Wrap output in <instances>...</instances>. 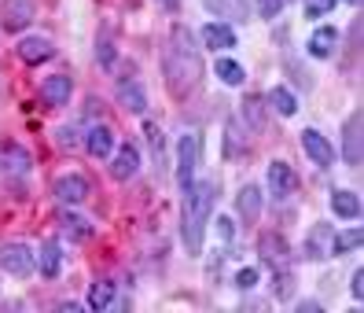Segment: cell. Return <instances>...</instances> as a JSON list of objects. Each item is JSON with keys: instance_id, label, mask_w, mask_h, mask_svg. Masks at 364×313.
Here are the masks:
<instances>
[{"instance_id": "cell-1", "label": "cell", "mask_w": 364, "mask_h": 313, "mask_svg": "<svg viewBox=\"0 0 364 313\" xmlns=\"http://www.w3.org/2000/svg\"><path fill=\"white\" fill-rule=\"evenodd\" d=\"M162 74H166V89L177 100H184L199 85L203 63H199V48H196V33L188 26H173V33H169V45L162 55Z\"/></svg>"}, {"instance_id": "cell-2", "label": "cell", "mask_w": 364, "mask_h": 313, "mask_svg": "<svg viewBox=\"0 0 364 313\" xmlns=\"http://www.w3.org/2000/svg\"><path fill=\"white\" fill-rule=\"evenodd\" d=\"M210 211H213V184L210 181L188 184V196H184V206H181V233H184V247L191 255L203 250V233H206Z\"/></svg>"}, {"instance_id": "cell-3", "label": "cell", "mask_w": 364, "mask_h": 313, "mask_svg": "<svg viewBox=\"0 0 364 313\" xmlns=\"http://www.w3.org/2000/svg\"><path fill=\"white\" fill-rule=\"evenodd\" d=\"M0 269L11 277H30L33 273V250L26 243H4L0 247Z\"/></svg>"}, {"instance_id": "cell-4", "label": "cell", "mask_w": 364, "mask_h": 313, "mask_svg": "<svg viewBox=\"0 0 364 313\" xmlns=\"http://www.w3.org/2000/svg\"><path fill=\"white\" fill-rule=\"evenodd\" d=\"M342 159H346V166H360V111H353L346 118V125H342Z\"/></svg>"}, {"instance_id": "cell-5", "label": "cell", "mask_w": 364, "mask_h": 313, "mask_svg": "<svg viewBox=\"0 0 364 313\" xmlns=\"http://www.w3.org/2000/svg\"><path fill=\"white\" fill-rule=\"evenodd\" d=\"M302 152L313 159V166H331L335 162V148L328 144V137L316 133V129H306L302 133Z\"/></svg>"}, {"instance_id": "cell-6", "label": "cell", "mask_w": 364, "mask_h": 313, "mask_svg": "<svg viewBox=\"0 0 364 313\" xmlns=\"http://www.w3.org/2000/svg\"><path fill=\"white\" fill-rule=\"evenodd\" d=\"M177 155H181V159H177V162H181V166H177V181L188 188V184H191V170H196V159H199V137L184 133L181 144H177Z\"/></svg>"}, {"instance_id": "cell-7", "label": "cell", "mask_w": 364, "mask_h": 313, "mask_svg": "<svg viewBox=\"0 0 364 313\" xmlns=\"http://www.w3.org/2000/svg\"><path fill=\"white\" fill-rule=\"evenodd\" d=\"M89 192H92V188H89V177H81V174H67V177H59L55 181V196L63 199V203H85V199H89Z\"/></svg>"}, {"instance_id": "cell-8", "label": "cell", "mask_w": 364, "mask_h": 313, "mask_svg": "<svg viewBox=\"0 0 364 313\" xmlns=\"http://www.w3.org/2000/svg\"><path fill=\"white\" fill-rule=\"evenodd\" d=\"M210 15L225 18V23H247L250 18V4L247 0H203Z\"/></svg>"}, {"instance_id": "cell-9", "label": "cell", "mask_w": 364, "mask_h": 313, "mask_svg": "<svg viewBox=\"0 0 364 313\" xmlns=\"http://www.w3.org/2000/svg\"><path fill=\"white\" fill-rule=\"evenodd\" d=\"M118 103H122L125 111H133V115H144L147 111V96H144L136 78H122L118 81Z\"/></svg>"}, {"instance_id": "cell-10", "label": "cell", "mask_w": 364, "mask_h": 313, "mask_svg": "<svg viewBox=\"0 0 364 313\" xmlns=\"http://www.w3.org/2000/svg\"><path fill=\"white\" fill-rule=\"evenodd\" d=\"M52 52H55V48H52V41H48V37H23V41H18V59L30 63V67L45 63Z\"/></svg>"}, {"instance_id": "cell-11", "label": "cell", "mask_w": 364, "mask_h": 313, "mask_svg": "<svg viewBox=\"0 0 364 313\" xmlns=\"http://www.w3.org/2000/svg\"><path fill=\"white\" fill-rule=\"evenodd\" d=\"M291 188H294V170L287 162H269V192L276 196V199H284V196H291Z\"/></svg>"}, {"instance_id": "cell-12", "label": "cell", "mask_w": 364, "mask_h": 313, "mask_svg": "<svg viewBox=\"0 0 364 313\" xmlns=\"http://www.w3.org/2000/svg\"><path fill=\"white\" fill-rule=\"evenodd\" d=\"M235 206H240L243 221H258L262 218V188L258 184H243L240 196H235Z\"/></svg>"}, {"instance_id": "cell-13", "label": "cell", "mask_w": 364, "mask_h": 313, "mask_svg": "<svg viewBox=\"0 0 364 313\" xmlns=\"http://www.w3.org/2000/svg\"><path fill=\"white\" fill-rule=\"evenodd\" d=\"M331 240H335V228L331 225H313V233L306 240V250H309V258H331Z\"/></svg>"}, {"instance_id": "cell-14", "label": "cell", "mask_w": 364, "mask_h": 313, "mask_svg": "<svg viewBox=\"0 0 364 313\" xmlns=\"http://www.w3.org/2000/svg\"><path fill=\"white\" fill-rule=\"evenodd\" d=\"M203 45L213 48V52L235 48V33H232L228 23H206V26H203Z\"/></svg>"}, {"instance_id": "cell-15", "label": "cell", "mask_w": 364, "mask_h": 313, "mask_svg": "<svg viewBox=\"0 0 364 313\" xmlns=\"http://www.w3.org/2000/svg\"><path fill=\"white\" fill-rule=\"evenodd\" d=\"M136 166H140L136 144H125V148L114 155V162H111V177H114V181H129V177L136 174Z\"/></svg>"}, {"instance_id": "cell-16", "label": "cell", "mask_w": 364, "mask_h": 313, "mask_svg": "<svg viewBox=\"0 0 364 313\" xmlns=\"http://www.w3.org/2000/svg\"><path fill=\"white\" fill-rule=\"evenodd\" d=\"M41 92H45V100L52 103V107H63V103L70 100V92H74V81H70L67 74L45 78V85H41Z\"/></svg>"}, {"instance_id": "cell-17", "label": "cell", "mask_w": 364, "mask_h": 313, "mask_svg": "<svg viewBox=\"0 0 364 313\" xmlns=\"http://www.w3.org/2000/svg\"><path fill=\"white\" fill-rule=\"evenodd\" d=\"M33 23V4L30 0H8L4 4V26L8 30H23Z\"/></svg>"}, {"instance_id": "cell-18", "label": "cell", "mask_w": 364, "mask_h": 313, "mask_svg": "<svg viewBox=\"0 0 364 313\" xmlns=\"http://www.w3.org/2000/svg\"><path fill=\"white\" fill-rule=\"evenodd\" d=\"M335 45H338V30H335V26H320V30H313V37H309V55L328 59V55L335 52Z\"/></svg>"}, {"instance_id": "cell-19", "label": "cell", "mask_w": 364, "mask_h": 313, "mask_svg": "<svg viewBox=\"0 0 364 313\" xmlns=\"http://www.w3.org/2000/svg\"><path fill=\"white\" fill-rule=\"evenodd\" d=\"M89 152L96 159H107L114 152V133H111V125H96V129L89 133Z\"/></svg>"}, {"instance_id": "cell-20", "label": "cell", "mask_w": 364, "mask_h": 313, "mask_svg": "<svg viewBox=\"0 0 364 313\" xmlns=\"http://www.w3.org/2000/svg\"><path fill=\"white\" fill-rule=\"evenodd\" d=\"M331 211L338 214V218H360V199L353 196V192H342V188H338V192H331Z\"/></svg>"}, {"instance_id": "cell-21", "label": "cell", "mask_w": 364, "mask_h": 313, "mask_svg": "<svg viewBox=\"0 0 364 313\" xmlns=\"http://www.w3.org/2000/svg\"><path fill=\"white\" fill-rule=\"evenodd\" d=\"M114 299H118V287H114L111 280H96V284L89 287V306H92V309L114 306Z\"/></svg>"}, {"instance_id": "cell-22", "label": "cell", "mask_w": 364, "mask_h": 313, "mask_svg": "<svg viewBox=\"0 0 364 313\" xmlns=\"http://www.w3.org/2000/svg\"><path fill=\"white\" fill-rule=\"evenodd\" d=\"M0 166H8V170L26 174V170H30V152H26V148H18V144H8V148L0 152Z\"/></svg>"}, {"instance_id": "cell-23", "label": "cell", "mask_w": 364, "mask_h": 313, "mask_svg": "<svg viewBox=\"0 0 364 313\" xmlns=\"http://www.w3.org/2000/svg\"><path fill=\"white\" fill-rule=\"evenodd\" d=\"M269 107H272L276 115L291 118V115L298 111V100H294V92H291V89H284V85H280V89H272V92H269Z\"/></svg>"}, {"instance_id": "cell-24", "label": "cell", "mask_w": 364, "mask_h": 313, "mask_svg": "<svg viewBox=\"0 0 364 313\" xmlns=\"http://www.w3.org/2000/svg\"><path fill=\"white\" fill-rule=\"evenodd\" d=\"M37 265L45 277H59V265H63V255H59V243H45L37 255Z\"/></svg>"}, {"instance_id": "cell-25", "label": "cell", "mask_w": 364, "mask_h": 313, "mask_svg": "<svg viewBox=\"0 0 364 313\" xmlns=\"http://www.w3.org/2000/svg\"><path fill=\"white\" fill-rule=\"evenodd\" d=\"M262 255H265L272 265H284V262H287V243L276 236V233H265V236H262Z\"/></svg>"}, {"instance_id": "cell-26", "label": "cell", "mask_w": 364, "mask_h": 313, "mask_svg": "<svg viewBox=\"0 0 364 313\" xmlns=\"http://www.w3.org/2000/svg\"><path fill=\"white\" fill-rule=\"evenodd\" d=\"M360 228H346V233H338L335 240H331V255H353V250L360 247Z\"/></svg>"}, {"instance_id": "cell-27", "label": "cell", "mask_w": 364, "mask_h": 313, "mask_svg": "<svg viewBox=\"0 0 364 313\" xmlns=\"http://www.w3.org/2000/svg\"><path fill=\"white\" fill-rule=\"evenodd\" d=\"M213 70H218V78L225 81V85H243V67H240V63H235V59H218V67H213Z\"/></svg>"}, {"instance_id": "cell-28", "label": "cell", "mask_w": 364, "mask_h": 313, "mask_svg": "<svg viewBox=\"0 0 364 313\" xmlns=\"http://www.w3.org/2000/svg\"><path fill=\"white\" fill-rule=\"evenodd\" d=\"M63 228H67L70 240H89V236H92L89 221H85V218H74V214H63Z\"/></svg>"}, {"instance_id": "cell-29", "label": "cell", "mask_w": 364, "mask_h": 313, "mask_svg": "<svg viewBox=\"0 0 364 313\" xmlns=\"http://www.w3.org/2000/svg\"><path fill=\"white\" fill-rule=\"evenodd\" d=\"M328 11H335V0H306V15L309 18H320Z\"/></svg>"}, {"instance_id": "cell-30", "label": "cell", "mask_w": 364, "mask_h": 313, "mask_svg": "<svg viewBox=\"0 0 364 313\" xmlns=\"http://www.w3.org/2000/svg\"><path fill=\"white\" fill-rule=\"evenodd\" d=\"M254 4H258V15L262 18H276V15H280V8H284V0H254Z\"/></svg>"}, {"instance_id": "cell-31", "label": "cell", "mask_w": 364, "mask_h": 313, "mask_svg": "<svg viewBox=\"0 0 364 313\" xmlns=\"http://www.w3.org/2000/svg\"><path fill=\"white\" fill-rule=\"evenodd\" d=\"M243 115H247V122H250V125H262V115H258V100H247V103H243Z\"/></svg>"}, {"instance_id": "cell-32", "label": "cell", "mask_w": 364, "mask_h": 313, "mask_svg": "<svg viewBox=\"0 0 364 313\" xmlns=\"http://www.w3.org/2000/svg\"><path fill=\"white\" fill-rule=\"evenodd\" d=\"M235 284H240V287H254V284H258V269H240Z\"/></svg>"}, {"instance_id": "cell-33", "label": "cell", "mask_w": 364, "mask_h": 313, "mask_svg": "<svg viewBox=\"0 0 364 313\" xmlns=\"http://www.w3.org/2000/svg\"><path fill=\"white\" fill-rule=\"evenodd\" d=\"M350 295H353V299H360V295H364V273H360V269L350 277Z\"/></svg>"}, {"instance_id": "cell-34", "label": "cell", "mask_w": 364, "mask_h": 313, "mask_svg": "<svg viewBox=\"0 0 364 313\" xmlns=\"http://www.w3.org/2000/svg\"><path fill=\"white\" fill-rule=\"evenodd\" d=\"M218 236H221V240H232V236H235V225H232L228 218H218Z\"/></svg>"}, {"instance_id": "cell-35", "label": "cell", "mask_w": 364, "mask_h": 313, "mask_svg": "<svg viewBox=\"0 0 364 313\" xmlns=\"http://www.w3.org/2000/svg\"><path fill=\"white\" fill-rule=\"evenodd\" d=\"M114 63V48L111 45H100V67H111Z\"/></svg>"}, {"instance_id": "cell-36", "label": "cell", "mask_w": 364, "mask_h": 313, "mask_svg": "<svg viewBox=\"0 0 364 313\" xmlns=\"http://www.w3.org/2000/svg\"><path fill=\"white\" fill-rule=\"evenodd\" d=\"M59 144H63V148H70V144H74V129H63L59 133Z\"/></svg>"}, {"instance_id": "cell-37", "label": "cell", "mask_w": 364, "mask_h": 313, "mask_svg": "<svg viewBox=\"0 0 364 313\" xmlns=\"http://www.w3.org/2000/svg\"><path fill=\"white\" fill-rule=\"evenodd\" d=\"M159 4H162V8H169V11H173V8L181 4V0H159Z\"/></svg>"}, {"instance_id": "cell-38", "label": "cell", "mask_w": 364, "mask_h": 313, "mask_svg": "<svg viewBox=\"0 0 364 313\" xmlns=\"http://www.w3.org/2000/svg\"><path fill=\"white\" fill-rule=\"evenodd\" d=\"M346 4H353V8H357V4H360V0H346Z\"/></svg>"}]
</instances>
